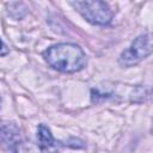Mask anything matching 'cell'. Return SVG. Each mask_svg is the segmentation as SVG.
Wrapping results in <instances>:
<instances>
[{
	"mask_svg": "<svg viewBox=\"0 0 153 153\" xmlns=\"http://www.w3.org/2000/svg\"><path fill=\"white\" fill-rule=\"evenodd\" d=\"M43 57L50 67L63 73H75L86 66V55L84 50L73 43L51 45L44 50Z\"/></svg>",
	"mask_w": 153,
	"mask_h": 153,
	"instance_id": "cell-1",
	"label": "cell"
},
{
	"mask_svg": "<svg viewBox=\"0 0 153 153\" xmlns=\"http://www.w3.org/2000/svg\"><path fill=\"white\" fill-rule=\"evenodd\" d=\"M71 5L93 25H108L114 17L112 10L105 1H71Z\"/></svg>",
	"mask_w": 153,
	"mask_h": 153,
	"instance_id": "cell-2",
	"label": "cell"
},
{
	"mask_svg": "<svg viewBox=\"0 0 153 153\" xmlns=\"http://www.w3.org/2000/svg\"><path fill=\"white\" fill-rule=\"evenodd\" d=\"M152 53V39L151 35H141L136 37L130 47L122 51L120 55V63L124 67H131L141 62Z\"/></svg>",
	"mask_w": 153,
	"mask_h": 153,
	"instance_id": "cell-3",
	"label": "cell"
},
{
	"mask_svg": "<svg viewBox=\"0 0 153 153\" xmlns=\"http://www.w3.org/2000/svg\"><path fill=\"white\" fill-rule=\"evenodd\" d=\"M19 141L20 135L18 128L13 123L0 122V148L8 153H16Z\"/></svg>",
	"mask_w": 153,
	"mask_h": 153,
	"instance_id": "cell-4",
	"label": "cell"
},
{
	"mask_svg": "<svg viewBox=\"0 0 153 153\" xmlns=\"http://www.w3.org/2000/svg\"><path fill=\"white\" fill-rule=\"evenodd\" d=\"M37 141H38V146L42 149H48L56 145L50 129L44 124H39L37 128Z\"/></svg>",
	"mask_w": 153,
	"mask_h": 153,
	"instance_id": "cell-5",
	"label": "cell"
},
{
	"mask_svg": "<svg viewBox=\"0 0 153 153\" xmlns=\"http://www.w3.org/2000/svg\"><path fill=\"white\" fill-rule=\"evenodd\" d=\"M6 54H8V48H7V45L2 42V39L0 38V56H4V55H6Z\"/></svg>",
	"mask_w": 153,
	"mask_h": 153,
	"instance_id": "cell-6",
	"label": "cell"
},
{
	"mask_svg": "<svg viewBox=\"0 0 153 153\" xmlns=\"http://www.w3.org/2000/svg\"><path fill=\"white\" fill-rule=\"evenodd\" d=\"M0 103H1V97H0Z\"/></svg>",
	"mask_w": 153,
	"mask_h": 153,
	"instance_id": "cell-7",
	"label": "cell"
}]
</instances>
